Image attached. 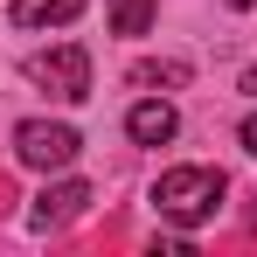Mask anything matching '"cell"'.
<instances>
[{
    "label": "cell",
    "instance_id": "8992f818",
    "mask_svg": "<svg viewBox=\"0 0 257 257\" xmlns=\"http://www.w3.org/2000/svg\"><path fill=\"white\" fill-rule=\"evenodd\" d=\"M77 14H84V0H14V21L21 28H63Z\"/></svg>",
    "mask_w": 257,
    "mask_h": 257
},
{
    "label": "cell",
    "instance_id": "9c48e42d",
    "mask_svg": "<svg viewBox=\"0 0 257 257\" xmlns=\"http://www.w3.org/2000/svg\"><path fill=\"white\" fill-rule=\"evenodd\" d=\"M243 146H250V160H257V111L243 118Z\"/></svg>",
    "mask_w": 257,
    "mask_h": 257
},
{
    "label": "cell",
    "instance_id": "30bf717a",
    "mask_svg": "<svg viewBox=\"0 0 257 257\" xmlns=\"http://www.w3.org/2000/svg\"><path fill=\"white\" fill-rule=\"evenodd\" d=\"M243 90H250V97H257V70H250V77H243Z\"/></svg>",
    "mask_w": 257,
    "mask_h": 257
},
{
    "label": "cell",
    "instance_id": "7a4b0ae2",
    "mask_svg": "<svg viewBox=\"0 0 257 257\" xmlns=\"http://www.w3.org/2000/svg\"><path fill=\"white\" fill-rule=\"evenodd\" d=\"M77 153H84L77 125H49V118H21V125H14V160H21V167H35V174L70 167Z\"/></svg>",
    "mask_w": 257,
    "mask_h": 257
},
{
    "label": "cell",
    "instance_id": "3957f363",
    "mask_svg": "<svg viewBox=\"0 0 257 257\" xmlns=\"http://www.w3.org/2000/svg\"><path fill=\"white\" fill-rule=\"evenodd\" d=\"M28 84H42L49 97H63V104H84L90 97V56L77 42L42 49V56H28Z\"/></svg>",
    "mask_w": 257,
    "mask_h": 257
},
{
    "label": "cell",
    "instance_id": "277c9868",
    "mask_svg": "<svg viewBox=\"0 0 257 257\" xmlns=\"http://www.w3.org/2000/svg\"><path fill=\"white\" fill-rule=\"evenodd\" d=\"M84 209H90V188H84V181H56V188L35 195V229H63V222H77Z\"/></svg>",
    "mask_w": 257,
    "mask_h": 257
},
{
    "label": "cell",
    "instance_id": "5b68a950",
    "mask_svg": "<svg viewBox=\"0 0 257 257\" xmlns=\"http://www.w3.org/2000/svg\"><path fill=\"white\" fill-rule=\"evenodd\" d=\"M125 132L139 139V146H167L174 132H181V111H174L167 97H146V104H132V111H125Z\"/></svg>",
    "mask_w": 257,
    "mask_h": 257
},
{
    "label": "cell",
    "instance_id": "52a82bcc",
    "mask_svg": "<svg viewBox=\"0 0 257 257\" xmlns=\"http://www.w3.org/2000/svg\"><path fill=\"white\" fill-rule=\"evenodd\" d=\"M153 28V0H111V35H146Z\"/></svg>",
    "mask_w": 257,
    "mask_h": 257
},
{
    "label": "cell",
    "instance_id": "6da1fadb",
    "mask_svg": "<svg viewBox=\"0 0 257 257\" xmlns=\"http://www.w3.org/2000/svg\"><path fill=\"white\" fill-rule=\"evenodd\" d=\"M222 195H229V181L215 167H174L153 181V209L167 215V222H181V229H195V222H209L215 209H222Z\"/></svg>",
    "mask_w": 257,
    "mask_h": 257
},
{
    "label": "cell",
    "instance_id": "ba28073f",
    "mask_svg": "<svg viewBox=\"0 0 257 257\" xmlns=\"http://www.w3.org/2000/svg\"><path fill=\"white\" fill-rule=\"evenodd\" d=\"M132 84H139V90H153V84H188V63H139V70H132Z\"/></svg>",
    "mask_w": 257,
    "mask_h": 257
}]
</instances>
